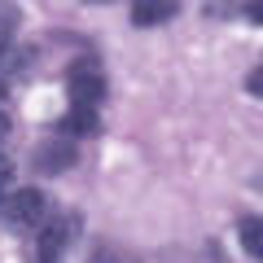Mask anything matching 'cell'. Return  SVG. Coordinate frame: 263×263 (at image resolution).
Here are the masks:
<instances>
[{"label":"cell","instance_id":"6da1fadb","mask_svg":"<svg viewBox=\"0 0 263 263\" xmlns=\"http://www.w3.org/2000/svg\"><path fill=\"white\" fill-rule=\"evenodd\" d=\"M48 215H53V206H48V197L40 193V189H18V193L5 202V219H9L13 228H40Z\"/></svg>","mask_w":263,"mask_h":263},{"label":"cell","instance_id":"7a4b0ae2","mask_svg":"<svg viewBox=\"0 0 263 263\" xmlns=\"http://www.w3.org/2000/svg\"><path fill=\"white\" fill-rule=\"evenodd\" d=\"M66 92L70 105H97L105 97V75L97 70V62H75L70 75H66Z\"/></svg>","mask_w":263,"mask_h":263},{"label":"cell","instance_id":"3957f363","mask_svg":"<svg viewBox=\"0 0 263 263\" xmlns=\"http://www.w3.org/2000/svg\"><path fill=\"white\" fill-rule=\"evenodd\" d=\"M176 18V0H132V22L136 27H158Z\"/></svg>","mask_w":263,"mask_h":263},{"label":"cell","instance_id":"277c9868","mask_svg":"<svg viewBox=\"0 0 263 263\" xmlns=\"http://www.w3.org/2000/svg\"><path fill=\"white\" fill-rule=\"evenodd\" d=\"M97 132V105H70V114L62 119V136H92Z\"/></svg>","mask_w":263,"mask_h":263},{"label":"cell","instance_id":"5b68a950","mask_svg":"<svg viewBox=\"0 0 263 263\" xmlns=\"http://www.w3.org/2000/svg\"><path fill=\"white\" fill-rule=\"evenodd\" d=\"M70 158H75L70 141H57V145H44V149L35 154V167L40 171H66V167H70Z\"/></svg>","mask_w":263,"mask_h":263},{"label":"cell","instance_id":"8992f818","mask_svg":"<svg viewBox=\"0 0 263 263\" xmlns=\"http://www.w3.org/2000/svg\"><path fill=\"white\" fill-rule=\"evenodd\" d=\"M241 246L254 259H263V219H241Z\"/></svg>","mask_w":263,"mask_h":263},{"label":"cell","instance_id":"52a82bcc","mask_svg":"<svg viewBox=\"0 0 263 263\" xmlns=\"http://www.w3.org/2000/svg\"><path fill=\"white\" fill-rule=\"evenodd\" d=\"M13 35H18V9L0 0V44H13Z\"/></svg>","mask_w":263,"mask_h":263},{"label":"cell","instance_id":"ba28073f","mask_svg":"<svg viewBox=\"0 0 263 263\" xmlns=\"http://www.w3.org/2000/svg\"><path fill=\"white\" fill-rule=\"evenodd\" d=\"M246 92L263 97V66H259V70H250V75H246Z\"/></svg>","mask_w":263,"mask_h":263},{"label":"cell","instance_id":"9c48e42d","mask_svg":"<svg viewBox=\"0 0 263 263\" xmlns=\"http://www.w3.org/2000/svg\"><path fill=\"white\" fill-rule=\"evenodd\" d=\"M9 127H13V119H9V105H5V97H0V141L9 136Z\"/></svg>","mask_w":263,"mask_h":263},{"label":"cell","instance_id":"30bf717a","mask_svg":"<svg viewBox=\"0 0 263 263\" xmlns=\"http://www.w3.org/2000/svg\"><path fill=\"white\" fill-rule=\"evenodd\" d=\"M246 13H250V22H263V0H250V9H246Z\"/></svg>","mask_w":263,"mask_h":263},{"label":"cell","instance_id":"8fae6325","mask_svg":"<svg viewBox=\"0 0 263 263\" xmlns=\"http://www.w3.org/2000/svg\"><path fill=\"white\" fill-rule=\"evenodd\" d=\"M5 176H9V162L0 158V189H5Z\"/></svg>","mask_w":263,"mask_h":263},{"label":"cell","instance_id":"7c38bea8","mask_svg":"<svg viewBox=\"0 0 263 263\" xmlns=\"http://www.w3.org/2000/svg\"><path fill=\"white\" fill-rule=\"evenodd\" d=\"M92 263H123V259H114V254H101V259H92Z\"/></svg>","mask_w":263,"mask_h":263}]
</instances>
